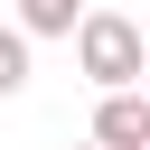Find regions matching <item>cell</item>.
<instances>
[{
	"instance_id": "cell-1",
	"label": "cell",
	"mask_w": 150,
	"mask_h": 150,
	"mask_svg": "<svg viewBox=\"0 0 150 150\" xmlns=\"http://www.w3.org/2000/svg\"><path fill=\"white\" fill-rule=\"evenodd\" d=\"M66 38H75V66H84L103 94H131V84H141V66H150V38H141V19H122V9H84Z\"/></svg>"
},
{
	"instance_id": "cell-2",
	"label": "cell",
	"mask_w": 150,
	"mask_h": 150,
	"mask_svg": "<svg viewBox=\"0 0 150 150\" xmlns=\"http://www.w3.org/2000/svg\"><path fill=\"white\" fill-rule=\"evenodd\" d=\"M94 150H150V103L141 94H103L94 103Z\"/></svg>"
},
{
	"instance_id": "cell-3",
	"label": "cell",
	"mask_w": 150,
	"mask_h": 150,
	"mask_svg": "<svg viewBox=\"0 0 150 150\" xmlns=\"http://www.w3.org/2000/svg\"><path fill=\"white\" fill-rule=\"evenodd\" d=\"M84 19V0H19V38H66Z\"/></svg>"
},
{
	"instance_id": "cell-4",
	"label": "cell",
	"mask_w": 150,
	"mask_h": 150,
	"mask_svg": "<svg viewBox=\"0 0 150 150\" xmlns=\"http://www.w3.org/2000/svg\"><path fill=\"white\" fill-rule=\"evenodd\" d=\"M19 84H28V38H19V28H0V103H9Z\"/></svg>"
},
{
	"instance_id": "cell-5",
	"label": "cell",
	"mask_w": 150,
	"mask_h": 150,
	"mask_svg": "<svg viewBox=\"0 0 150 150\" xmlns=\"http://www.w3.org/2000/svg\"><path fill=\"white\" fill-rule=\"evenodd\" d=\"M84 150H94V141H84Z\"/></svg>"
}]
</instances>
